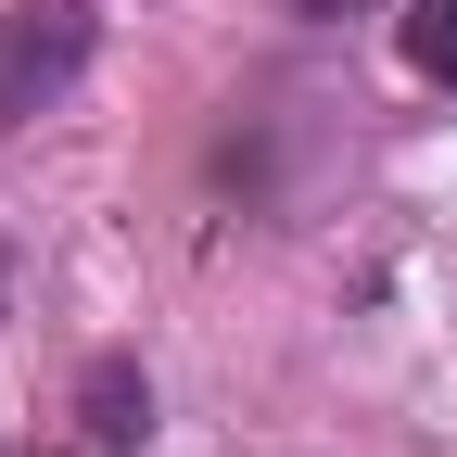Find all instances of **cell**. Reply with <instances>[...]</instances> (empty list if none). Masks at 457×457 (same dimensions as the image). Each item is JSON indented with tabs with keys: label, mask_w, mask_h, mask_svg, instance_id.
I'll use <instances>...</instances> for the list:
<instances>
[{
	"label": "cell",
	"mask_w": 457,
	"mask_h": 457,
	"mask_svg": "<svg viewBox=\"0 0 457 457\" xmlns=\"http://www.w3.org/2000/svg\"><path fill=\"white\" fill-rule=\"evenodd\" d=\"M77 64H89V0H13L0 13V128L38 114V102H64Z\"/></svg>",
	"instance_id": "6da1fadb"
},
{
	"label": "cell",
	"mask_w": 457,
	"mask_h": 457,
	"mask_svg": "<svg viewBox=\"0 0 457 457\" xmlns=\"http://www.w3.org/2000/svg\"><path fill=\"white\" fill-rule=\"evenodd\" d=\"M140 420H153L140 369H89V394H77V457H140Z\"/></svg>",
	"instance_id": "7a4b0ae2"
},
{
	"label": "cell",
	"mask_w": 457,
	"mask_h": 457,
	"mask_svg": "<svg viewBox=\"0 0 457 457\" xmlns=\"http://www.w3.org/2000/svg\"><path fill=\"white\" fill-rule=\"evenodd\" d=\"M407 64L432 89H457V0H420V13H407Z\"/></svg>",
	"instance_id": "3957f363"
},
{
	"label": "cell",
	"mask_w": 457,
	"mask_h": 457,
	"mask_svg": "<svg viewBox=\"0 0 457 457\" xmlns=\"http://www.w3.org/2000/svg\"><path fill=\"white\" fill-rule=\"evenodd\" d=\"M293 13H369V0H293Z\"/></svg>",
	"instance_id": "277c9868"
}]
</instances>
